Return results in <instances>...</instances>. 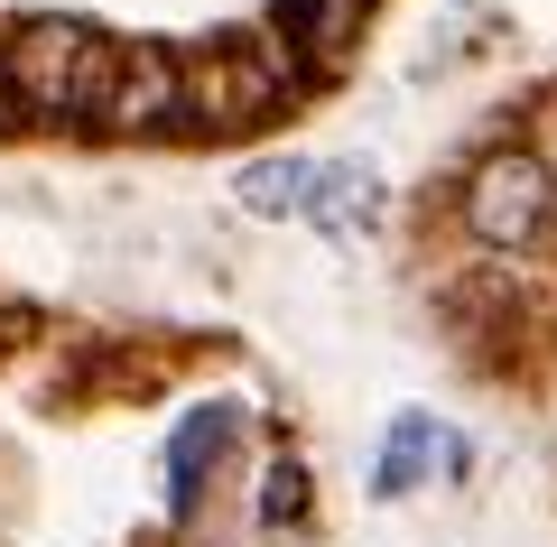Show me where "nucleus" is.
I'll return each mask as SVG.
<instances>
[{
  "instance_id": "f257e3e1",
  "label": "nucleus",
  "mask_w": 557,
  "mask_h": 547,
  "mask_svg": "<svg viewBox=\"0 0 557 547\" xmlns=\"http://www.w3.org/2000/svg\"><path fill=\"white\" fill-rule=\"evenodd\" d=\"M548 204H557V186H548V167H539L530 149H493L465 176V233L493 241V251H530L539 223H548Z\"/></svg>"
},
{
  "instance_id": "f03ea898",
  "label": "nucleus",
  "mask_w": 557,
  "mask_h": 547,
  "mask_svg": "<svg viewBox=\"0 0 557 547\" xmlns=\"http://www.w3.org/2000/svg\"><path fill=\"white\" fill-rule=\"evenodd\" d=\"M446 464H456V436H446L437 418H399L391 446H381V473H372V483H381V492H418L428 473H446Z\"/></svg>"
},
{
  "instance_id": "7ed1b4c3",
  "label": "nucleus",
  "mask_w": 557,
  "mask_h": 547,
  "mask_svg": "<svg viewBox=\"0 0 557 547\" xmlns=\"http://www.w3.org/2000/svg\"><path fill=\"white\" fill-rule=\"evenodd\" d=\"M354 0H270V28H278V47H307V57H335L344 38H354Z\"/></svg>"
},
{
  "instance_id": "20e7f679",
  "label": "nucleus",
  "mask_w": 557,
  "mask_h": 547,
  "mask_svg": "<svg viewBox=\"0 0 557 547\" xmlns=\"http://www.w3.org/2000/svg\"><path fill=\"white\" fill-rule=\"evenodd\" d=\"M242 204H251V214L307 223V214H317V158H270V167H251V176H242Z\"/></svg>"
},
{
  "instance_id": "39448f33",
  "label": "nucleus",
  "mask_w": 557,
  "mask_h": 547,
  "mask_svg": "<svg viewBox=\"0 0 557 547\" xmlns=\"http://www.w3.org/2000/svg\"><path fill=\"white\" fill-rule=\"evenodd\" d=\"M0 121H20V94H10V65H0Z\"/></svg>"
}]
</instances>
